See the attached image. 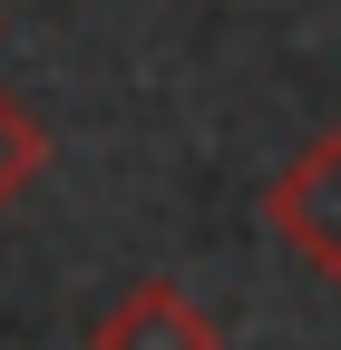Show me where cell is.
<instances>
[{
  "instance_id": "cell-1",
  "label": "cell",
  "mask_w": 341,
  "mask_h": 350,
  "mask_svg": "<svg viewBox=\"0 0 341 350\" xmlns=\"http://www.w3.org/2000/svg\"><path fill=\"white\" fill-rule=\"evenodd\" d=\"M264 224H273V243L303 262L312 282H341V126H312V137L273 165Z\"/></svg>"
},
{
  "instance_id": "cell-2",
  "label": "cell",
  "mask_w": 341,
  "mask_h": 350,
  "mask_svg": "<svg viewBox=\"0 0 341 350\" xmlns=\"http://www.w3.org/2000/svg\"><path fill=\"white\" fill-rule=\"evenodd\" d=\"M88 350H225V321L205 312V301H195L186 282L147 273V282H127V292L108 301V312H98Z\"/></svg>"
},
{
  "instance_id": "cell-3",
  "label": "cell",
  "mask_w": 341,
  "mask_h": 350,
  "mask_svg": "<svg viewBox=\"0 0 341 350\" xmlns=\"http://www.w3.org/2000/svg\"><path fill=\"white\" fill-rule=\"evenodd\" d=\"M39 175H49V126H39L29 98H10V88H0V214H10Z\"/></svg>"
}]
</instances>
